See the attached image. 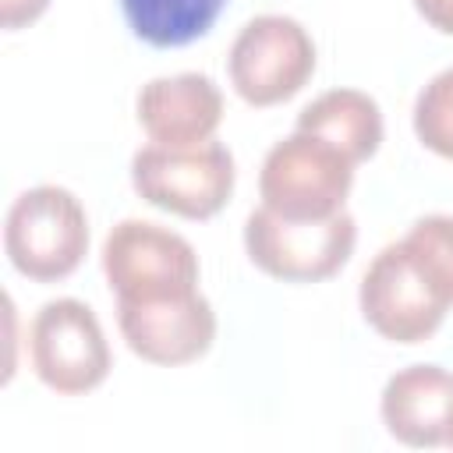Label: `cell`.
<instances>
[{"mask_svg":"<svg viewBox=\"0 0 453 453\" xmlns=\"http://www.w3.org/2000/svg\"><path fill=\"white\" fill-rule=\"evenodd\" d=\"M28 361L35 379L60 396L99 389L113 368L103 322L78 297H57L35 311L28 326Z\"/></svg>","mask_w":453,"mask_h":453,"instance_id":"7","label":"cell"},{"mask_svg":"<svg viewBox=\"0 0 453 453\" xmlns=\"http://www.w3.org/2000/svg\"><path fill=\"white\" fill-rule=\"evenodd\" d=\"M226 74L248 106H280L315 74V39L290 14H258L234 35Z\"/></svg>","mask_w":453,"mask_h":453,"instance_id":"8","label":"cell"},{"mask_svg":"<svg viewBox=\"0 0 453 453\" xmlns=\"http://www.w3.org/2000/svg\"><path fill=\"white\" fill-rule=\"evenodd\" d=\"M365 322L389 343H425L453 308V216L428 212L386 244L357 287Z\"/></svg>","mask_w":453,"mask_h":453,"instance_id":"1","label":"cell"},{"mask_svg":"<svg viewBox=\"0 0 453 453\" xmlns=\"http://www.w3.org/2000/svg\"><path fill=\"white\" fill-rule=\"evenodd\" d=\"M117 326L127 350L159 368L191 365L205 357L216 340V311L202 290L117 304Z\"/></svg>","mask_w":453,"mask_h":453,"instance_id":"9","label":"cell"},{"mask_svg":"<svg viewBox=\"0 0 453 453\" xmlns=\"http://www.w3.org/2000/svg\"><path fill=\"white\" fill-rule=\"evenodd\" d=\"M446 446H449V449H453V432H449V442H446Z\"/></svg>","mask_w":453,"mask_h":453,"instance_id":"17","label":"cell"},{"mask_svg":"<svg viewBox=\"0 0 453 453\" xmlns=\"http://www.w3.org/2000/svg\"><path fill=\"white\" fill-rule=\"evenodd\" d=\"M99 258L117 304L163 301L198 290L202 265L191 241L152 219H120L106 234Z\"/></svg>","mask_w":453,"mask_h":453,"instance_id":"6","label":"cell"},{"mask_svg":"<svg viewBox=\"0 0 453 453\" xmlns=\"http://www.w3.org/2000/svg\"><path fill=\"white\" fill-rule=\"evenodd\" d=\"M386 432L411 449H435L453 432V372L442 365H407L393 372L379 396Z\"/></svg>","mask_w":453,"mask_h":453,"instance_id":"11","label":"cell"},{"mask_svg":"<svg viewBox=\"0 0 453 453\" xmlns=\"http://www.w3.org/2000/svg\"><path fill=\"white\" fill-rule=\"evenodd\" d=\"M354 159L333 142L297 131L280 138L258 170L262 205L287 219H326L343 212L354 188Z\"/></svg>","mask_w":453,"mask_h":453,"instance_id":"3","label":"cell"},{"mask_svg":"<svg viewBox=\"0 0 453 453\" xmlns=\"http://www.w3.org/2000/svg\"><path fill=\"white\" fill-rule=\"evenodd\" d=\"M134 117L152 145L191 149L216 138L223 124V92L202 71L163 74L138 88Z\"/></svg>","mask_w":453,"mask_h":453,"instance_id":"10","label":"cell"},{"mask_svg":"<svg viewBox=\"0 0 453 453\" xmlns=\"http://www.w3.org/2000/svg\"><path fill=\"white\" fill-rule=\"evenodd\" d=\"M357 244V223L343 209L326 219H287L258 205L244 219V251L255 269L283 283L336 276Z\"/></svg>","mask_w":453,"mask_h":453,"instance_id":"4","label":"cell"},{"mask_svg":"<svg viewBox=\"0 0 453 453\" xmlns=\"http://www.w3.org/2000/svg\"><path fill=\"white\" fill-rule=\"evenodd\" d=\"M297 131L319 134L354 163H365L382 145V110L361 88H329L297 113Z\"/></svg>","mask_w":453,"mask_h":453,"instance_id":"12","label":"cell"},{"mask_svg":"<svg viewBox=\"0 0 453 453\" xmlns=\"http://www.w3.org/2000/svg\"><path fill=\"white\" fill-rule=\"evenodd\" d=\"M226 0H120V14L134 39L156 50H177L202 39Z\"/></svg>","mask_w":453,"mask_h":453,"instance_id":"13","label":"cell"},{"mask_svg":"<svg viewBox=\"0 0 453 453\" xmlns=\"http://www.w3.org/2000/svg\"><path fill=\"white\" fill-rule=\"evenodd\" d=\"M414 11L442 35H453V0H414Z\"/></svg>","mask_w":453,"mask_h":453,"instance_id":"16","label":"cell"},{"mask_svg":"<svg viewBox=\"0 0 453 453\" xmlns=\"http://www.w3.org/2000/svg\"><path fill=\"white\" fill-rule=\"evenodd\" d=\"M411 120H414L418 142L428 152L453 159V67L428 78V85L414 99Z\"/></svg>","mask_w":453,"mask_h":453,"instance_id":"14","label":"cell"},{"mask_svg":"<svg viewBox=\"0 0 453 453\" xmlns=\"http://www.w3.org/2000/svg\"><path fill=\"white\" fill-rule=\"evenodd\" d=\"M234 184V156L216 138L191 149L149 142L131 156V188L138 198L180 219H212L230 202Z\"/></svg>","mask_w":453,"mask_h":453,"instance_id":"5","label":"cell"},{"mask_svg":"<svg viewBox=\"0 0 453 453\" xmlns=\"http://www.w3.org/2000/svg\"><path fill=\"white\" fill-rule=\"evenodd\" d=\"M50 0H0V25L7 32H18L46 14Z\"/></svg>","mask_w":453,"mask_h":453,"instance_id":"15","label":"cell"},{"mask_svg":"<svg viewBox=\"0 0 453 453\" xmlns=\"http://www.w3.org/2000/svg\"><path fill=\"white\" fill-rule=\"evenodd\" d=\"M4 251L25 280H67L88 255V212L81 198L60 184L21 191L4 219Z\"/></svg>","mask_w":453,"mask_h":453,"instance_id":"2","label":"cell"}]
</instances>
